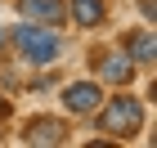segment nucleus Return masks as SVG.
Listing matches in <instances>:
<instances>
[{"instance_id":"11","label":"nucleus","mask_w":157,"mask_h":148,"mask_svg":"<svg viewBox=\"0 0 157 148\" xmlns=\"http://www.w3.org/2000/svg\"><path fill=\"white\" fill-rule=\"evenodd\" d=\"M5 117H9V99L0 94V121H5Z\"/></svg>"},{"instance_id":"4","label":"nucleus","mask_w":157,"mask_h":148,"mask_svg":"<svg viewBox=\"0 0 157 148\" xmlns=\"http://www.w3.org/2000/svg\"><path fill=\"white\" fill-rule=\"evenodd\" d=\"M13 9L23 18H32V23H45V27L67 23V0H13Z\"/></svg>"},{"instance_id":"9","label":"nucleus","mask_w":157,"mask_h":148,"mask_svg":"<svg viewBox=\"0 0 157 148\" xmlns=\"http://www.w3.org/2000/svg\"><path fill=\"white\" fill-rule=\"evenodd\" d=\"M139 13H144V23H153V0H139Z\"/></svg>"},{"instance_id":"6","label":"nucleus","mask_w":157,"mask_h":148,"mask_svg":"<svg viewBox=\"0 0 157 148\" xmlns=\"http://www.w3.org/2000/svg\"><path fill=\"white\" fill-rule=\"evenodd\" d=\"M23 144H67V121H59V117H32L23 126Z\"/></svg>"},{"instance_id":"10","label":"nucleus","mask_w":157,"mask_h":148,"mask_svg":"<svg viewBox=\"0 0 157 148\" xmlns=\"http://www.w3.org/2000/svg\"><path fill=\"white\" fill-rule=\"evenodd\" d=\"M5 49H9V32L0 27V59H5Z\"/></svg>"},{"instance_id":"1","label":"nucleus","mask_w":157,"mask_h":148,"mask_svg":"<svg viewBox=\"0 0 157 148\" xmlns=\"http://www.w3.org/2000/svg\"><path fill=\"white\" fill-rule=\"evenodd\" d=\"M9 49L23 63H32V67H54L59 54H63V40H59V27H45V23L23 18V23L9 32Z\"/></svg>"},{"instance_id":"5","label":"nucleus","mask_w":157,"mask_h":148,"mask_svg":"<svg viewBox=\"0 0 157 148\" xmlns=\"http://www.w3.org/2000/svg\"><path fill=\"white\" fill-rule=\"evenodd\" d=\"M121 54H126L135 67H153V59H157L153 32H148V27H130V32L121 36Z\"/></svg>"},{"instance_id":"8","label":"nucleus","mask_w":157,"mask_h":148,"mask_svg":"<svg viewBox=\"0 0 157 148\" xmlns=\"http://www.w3.org/2000/svg\"><path fill=\"white\" fill-rule=\"evenodd\" d=\"M67 23L94 32V27L108 23V0H67Z\"/></svg>"},{"instance_id":"3","label":"nucleus","mask_w":157,"mask_h":148,"mask_svg":"<svg viewBox=\"0 0 157 148\" xmlns=\"http://www.w3.org/2000/svg\"><path fill=\"white\" fill-rule=\"evenodd\" d=\"M63 108L76 112V117H90V112L103 103V81H72V85H63Z\"/></svg>"},{"instance_id":"2","label":"nucleus","mask_w":157,"mask_h":148,"mask_svg":"<svg viewBox=\"0 0 157 148\" xmlns=\"http://www.w3.org/2000/svg\"><path fill=\"white\" fill-rule=\"evenodd\" d=\"M94 112H99V130L108 139H135L144 130V103L135 94H108Z\"/></svg>"},{"instance_id":"7","label":"nucleus","mask_w":157,"mask_h":148,"mask_svg":"<svg viewBox=\"0 0 157 148\" xmlns=\"http://www.w3.org/2000/svg\"><path fill=\"white\" fill-rule=\"evenodd\" d=\"M130 76H135V63L121 49H103L99 54V81L103 85H130Z\"/></svg>"}]
</instances>
